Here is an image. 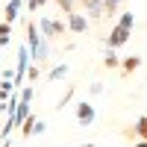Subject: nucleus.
<instances>
[{
  "label": "nucleus",
  "mask_w": 147,
  "mask_h": 147,
  "mask_svg": "<svg viewBox=\"0 0 147 147\" xmlns=\"http://www.w3.org/2000/svg\"><path fill=\"white\" fill-rule=\"evenodd\" d=\"M38 30H41V35H44V38H62V35H65V30H68V18L62 21V18H41L38 21Z\"/></svg>",
  "instance_id": "nucleus-1"
},
{
  "label": "nucleus",
  "mask_w": 147,
  "mask_h": 147,
  "mask_svg": "<svg viewBox=\"0 0 147 147\" xmlns=\"http://www.w3.org/2000/svg\"><path fill=\"white\" fill-rule=\"evenodd\" d=\"M129 35H132L129 27H121V24H115L112 32L106 35V47H124V44L129 41Z\"/></svg>",
  "instance_id": "nucleus-2"
},
{
  "label": "nucleus",
  "mask_w": 147,
  "mask_h": 147,
  "mask_svg": "<svg viewBox=\"0 0 147 147\" xmlns=\"http://www.w3.org/2000/svg\"><path fill=\"white\" fill-rule=\"evenodd\" d=\"M88 15L85 12H71L68 15V32H74V35H82L85 30H88Z\"/></svg>",
  "instance_id": "nucleus-3"
},
{
  "label": "nucleus",
  "mask_w": 147,
  "mask_h": 147,
  "mask_svg": "<svg viewBox=\"0 0 147 147\" xmlns=\"http://www.w3.org/2000/svg\"><path fill=\"white\" fill-rule=\"evenodd\" d=\"M94 118H97V112H94L91 103H77V124L80 127H91Z\"/></svg>",
  "instance_id": "nucleus-4"
},
{
  "label": "nucleus",
  "mask_w": 147,
  "mask_h": 147,
  "mask_svg": "<svg viewBox=\"0 0 147 147\" xmlns=\"http://www.w3.org/2000/svg\"><path fill=\"white\" fill-rule=\"evenodd\" d=\"M82 9H85V15H88L91 21H97V18H103V15H106L103 0H82Z\"/></svg>",
  "instance_id": "nucleus-5"
},
{
  "label": "nucleus",
  "mask_w": 147,
  "mask_h": 147,
  "mask_svg": "<svg viewBox=\"0 0 147 147\" xmlns=\"http://www.w3.org/2000/svg\"><path fill=\"white\" fill-rule=\"evenodd\" d=\"M27 3V0H6V12H3V21H9V24H15L18 21V15H21V6Z\"/></svg>",
  "instance_id": "nucleus-6"
},
{
  "label": "nucleus",
  "mask_w": 147,
  "mask_h": 147,
  "mask_svg": "<svg viewBox=\"0 0 147 147\" xmlns=\"http://www.w3.org/2000/svg\"><path fill=\"white\" fill-rule=\"evenodd\" d=\"M141 68V56H127V59H121V74L124 77H129L132 71H138Z\"/></svg>",
  "instance_id": "nucleus-7"
},
{
  "label": "nucleus",
  "mask_w": 147,
  "mask_h": 147,
  "mask_svg": "<svg viewBox=\"0 0 147 147\" xmlns=\"http://www.w3.org/2000/svg\"><path fill=\"white\" fill-rule=\"evenodd\" d=\"M35 124H38V118L30 112V115H27V121L18 127V129H21V136H24V138H32V136H35Z\"/></svg>",
  "instance_id": "nucleus-8"
},
{
  "label": "nucleus",
  "mask_w": 147,
  "mask_h": 147,
  "mask_svg": "<svg viewBox=\"0 0 147 147\" xmlns=\"http://www.w3.org/2000/svg\"><path fill=\"white\" fill-rule=\"evenodd\" d=\"M65 77H68V62H59V65H53L50 71H47V80H50V82H59Z\"/></svg>",
  "instance_id": "nucleus-9"
},
{
  "label": "nucleus",
  "mask_w": 147,
  "mask_h": 147,
  "mask_svg": "<svg viewBox=\"0 0 147 147\" xmlns=\"http://www.w3.org/2000/svg\"><path fill=\"white\" fill-rule=\"evenodd\" d=\"M115 50H118V47H106V56H103V68H109V71H112V68H121V56H118Z\"/></svg>",
  "instance_id": "nucleus-10"
},
{
  "label": "nucleus",
  "mask_w": 147,
  "mask_h": 147,
  "mask_svg": "<svg viewBox=\"0 0 147 147\" xmlns=\"http://www.w3.org/2000/svg\"><path fill=\"white\" fill-rule=\"evenodd\" d=\"M27 115H30V103H27V100H21V103L15 106V112H12V118H15V124L21 127L24 121H27Z\"/></svg>",
  "instance_id": "nucleus-11"
},
{
  "label": "nucleus",
  "mask_w": 147,
  "mask_h": 147,
  "mask_svg": "<svg viewBox=\"0 0 147 147\" xmlns=\"http://www.w3.org/2000/svg\"><path fill=\"white\" fill-rule=\"evenodd\" d=\"M132 127H136V141H138V138H147V115L136 118V124H132Z\"/></svg>",
  "instance_id": "nucleus-12"
},
{
  "label": "nucleus",
  "mask_w": 147,
  "mask_h": 147,
  "mask_svg": "<svg viewBox=\"0 0 147 147\" xmlns=\"http://www.w3.org/2000/svg\"><path fill=\"white\" fill-rule=\"evenodd\" d=\"M9 41H12V24L3 21V24H0V47H6Z\"/></svg>",
  "instance_id": "nucleus-13"
},
{
  "label": "nucleus",
  "mask_w": 147,
  "mask_h": 147,
  "mask_svg": "<svg viewBox=\"0 0 147 147\" xmlns=\"http://www.w3.org/2000/svg\"><path fill=\"white\" fill-rule=\"evenodd\" d=\"M118 24H121V27H136V12H121V15H118Z\"/></svg>",
  "instance_id": "nucleus-14"
},
{
  "label": "nucleus",
  "mask_w": 147,
  "mask_h": 147,
  "mask_svg": "<svg viewBox=\"0 0 147 147\" xmlns=\"http://www.w3.org/2000/svg\"><path fill=\"white\" fill-rule=\"evenodd\" d=\"M103 6H106V15L112 18V15H118V9H121V0H103Z\"/></svg>",
  "instance_id": "nucleus-15"
},
{
  "label": "nucleus",
  "mask_w": 147,
  "mask_h": 147,
  "mask_svg": "<svg viewBox=\"0 0 147 147\" xmlns=\"http://www.w3.org/2000/svg\"><path fill=\"white\" fill-rule=\"evenodd\" d=\"M32 97H35V88H32V85H21V100L32 103Z\"/></svg>",
  "instance_id": "nucleus-16"
},
{
  "label": "nucleus",
  "mask_w": 147,
  "mask_h": 147,
  "mask_svg": "<svg viewBox=\"0 0 147 147\" xmlns=\"http://www.w3.org/2000/svg\"><path fill=\"white\" fill-rule=\"evenodd\" d=\"M56 6L65 12V18L71 15V12H77V9H74V0H56Z\"/></svg>",
  "instance_id": "nucleus-17"
},
{
  "label": "nucleus",
  "mask_w": 147,
  "mask_h": 147,
  "mask_svg": "<svg viewBox=\"0 0 147 147\" xmlns=\"http://www.w3.org/2000/svg\"><path fill=\"white\" fill-rule=\"evenodd\" d=\"M71 97H74V88H68V91L62 94V100H59V103H56V109H59V112H62V109H65V106L71 103Z\"/></svg>",
  "instance_id": "nucleus-18"
},
{
  "label": "nucleus",
  "mask_w": 147,
  "mask_h": 147,
  "mask_svg": "<svg viewBox=\"0 0 147 147\" xmlns=\"http://www.w3.org/2000/svg\"><path fill=\"white\" fill-rule=\"evenodd\" d=\"M38 77H41V68H38V65L32 62V65H30V74H27V80H30V82H35Z\"/></svg>",
  "instance_id": "nucleus-19"
},
{
  "label": "nucleus",
  "mask_w": 147,
  "mask_h": 147,
  "mask_svg": "<svg viewBox=\"0 0 147 147\" xmlns=\"http://www.w3.org/2000/svg\"><path fill=\"white\" fill-rule=\"evenodd\" d=\"M103 91H106V85H103V82H91V85H88V94H91V97L103 94Z\"/></svg>",
  "instance_id": "nucleus-20"
},
{
  "label": "nucleus",
  "mask_w": 147,
  "mask_h": 147,
  "mask_svg": "<svg viewBox=\"0 0 147 147\" xmlns=\"http://www.w3.org/2000/svg\"><path fill=\"white\" fill-rule=\"evenodd\" d=\"M44 3H47V0H30V3H27V12H38Z\"/></svg>",
  "instance_id": "nucleus-21"
},
{
  "label": "nucleus",
  "mask_w": 147,
  "mask_h": 147,
  "mask_svg": "<svg viewBox=\"0 0 147 147\" xmlns=\"http://www.w3.org/2000/svg\"><path fill=\"white\" fill-rule=\"evenodd\" d=\"M0 80H12V82H15V71H9V68H3V71H0Z\"/></svg>",
  "instance_id": "nucleus-22"
},
{
  "label": "nucleus",
  "mask_w": 147,
  "mask_h": 147,
  "mask_svg": "<svg viewBox=\"0 0 147 147\" xmlns=\"http://www.w3.org/2000/svg\"><path fill=\"white\" fill-rule=\"evenodd\" d=\"M44 129H47V124H44V121H38V124H35V136H41Z\"/></svg>",
  "instance_id": "nucleus-23"
},
{
  "label": "nucleus",
  "mask_w": 147,
  "mask_h": 147,
  "mask_svg": "<svg viewBox=\"0 0 147 147\" xmlns=\"http://www.w3.org/2000/svg\"><path fill=\"white\" fill-rule=\"evenodd\" d=\"M27 3H30V0H27Z\"/></svg>",
  "instance_id": "nucleus-24"
}]
</instances>
